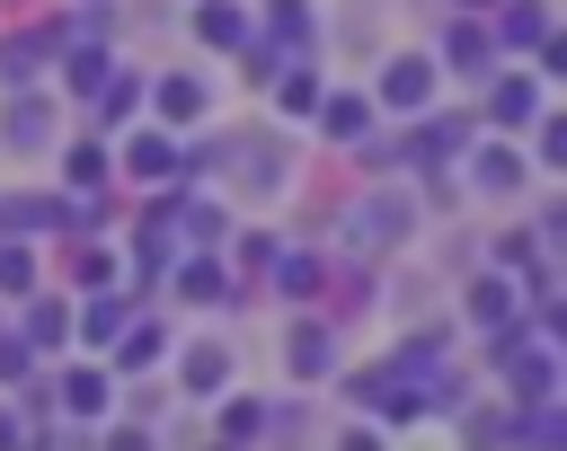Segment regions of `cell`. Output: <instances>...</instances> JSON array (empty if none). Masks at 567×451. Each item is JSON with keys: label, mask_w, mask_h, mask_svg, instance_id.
Wrapping results in <instances>:
<instances>
[{"label": "cell", "mask_w": 567, "mask_h": 451, "mask_svg": "<svg viewBox=\"0 0 567 451\" xmlns=\"http://www.w3.org/2000/svg\"><path fill=\"white\" fill-rule=\"evenodd\" d=\"M213 159H221L239 186H275V177H284V141H266V133H239V141L213 150Z\"/></svg>", "instance_id": "1"}, {"label": "cell", "mask_w": 567, "mask_h": 451, "mask_svg": "<svg viewBox=\"0 0 567 451\" xmlns=\"http://www.w3.org/2000/svg\"><path fill=\"white\" fill-rule=\"evenodd\" d=\"M27 336H35V345H62V301H35V318H27Z\"/></svg>", "instance_id": "12"}, {"label": "cell", "mask_w": 567, "mask_h": 451, "mask_svg": "<svg viewBox=\"0 0 567 451\" xmlns=\"http://www.w3.org/2000/svg\"><path fill=\"white\" fill-rule=\"evenodd\" d=\"M97 398H106V380H97V371H71V380H62V407H80V416H89Z\"/></svg>", "instance_id": "10"}, {"label": "cell", "mask_w": 567, "mask_h": 451, "mask_svg": "<svg viewBox=\"0 0 567 451\" xmlns=\"http://www.w3.org/2000/svg\"><path fill=\"white\" fill-rule=\"evenodd\" d=\"M496 115L523 124V115H532V80H496Z\"/></svg>", "instance_id": "11"}, {"label": "cell", "mask_w": 567, "mask_h": 451, "mask_svg": "<svg viewBox=\"0 0 567 451\" xmlns=\"http://www.w3.org/2000/svg\"><path fill=\"white\" fill-rule=\"evenodd\" d=\"M115 363H124V371H142V363H159V327H151V318H142V327H133V336H124V354H115Z\"/></svg>", "instance_id": "8"}, {"label": "cell", "mask_w": 567, "mask_h": 451, "mask_svg": "<svg viewBox=\"0 0 567 451\" xmlns=\"http://www.w3.org/2000/svg\"><path fill=\"white\" fill-rule=\"evenodd\" d=\"M35 283V265H27V248H0V292H27Z\"/></svg>", "instance_id": "13"}, {"label": "cell", "mask_w": 567, "mask_h": 451, "mask_svg": "<svg viewBox=\"0 0 567 451\" xmlns=\"http://www.w3.org/2000/svg\"><path fill=\"white\" fill-rule=\"evenodd\" d=\"M159 106H168V115H195V106H204V88H195V80H168V88H159Z\"/></svg>", "instance_id": "14"}, {"label": "cell", "mask_w": 567, "mask_h": 451, "mask_svg": "<svg viewBox=\"0 0 567 451\" xmlns=\"http://www.w3.org/2000/svg\"><path fill=\"white\" fill-rule=\"evenodd\" d=\"M346 230H354L363 248H381V239H399V230H408V203H399V195H381V203H363Z\"/></svg>", "instance_id": "2"}, {"label": "cell", "mask_w": 567, "mask_h": 451, "mask_svg": "<svg viewBox=\"0 0 567 451\" xmlns=\"http://www.w3.org/2000/svg\"><path fill=\"white\" fill-rule=\"evenodd\" d=\"M221 371H230V354H221V345H204V354L186 363V380H195V389H221Z\"/></svg>", "instance_id": "9"}, {"label": "cell", "mask_w": 567, "mask_h": 451, "mask_svg": "<svg viewBox=\"0 0 567 451\" xmlns=\"http://www.w3.org/2000/svg\"><path fill=\"white\" fill-rule=\"evenodd\" d=\"M275 283H284V292H310V283H319V265H310V256H284V265H275Z\"/></svg>", "instance_id": "15"}, {"label": "cell", "mask_w": 567, "mask_h": 451, "mask_svg": "<svg viewBox=\"0 0 567 451\" xmlns=\"http://www.w3.org/2000/svg\"><path fill=\"white\" fill-rule=\"evenodd\" d=\"M425 88H434V71H425V62H390V97H399V106H416Z\"/></svg>", "instance_id": "4"}, {"label": "cell", "mask_w": 567, "mask_h": 451, "mask_svg": "<svg viewBox=\"0 0 567 451\" xmlns=\"http://www.w3.org/2000/svg\"><path fill=\"white\" fill-rule=\"evenodd\" d=\"M18 371H27V354H18V345H0V380H18Z\"/></svg>", "instance_id": "18"}, {"label": "cell", "mask_w": 567, "mask_h": 451, "mask_svg": "<svg viewBox=\"0 0 567 451\" xmlns=\"http://www.w3.org/2000/svg\"><path fill=\"white\" fill-rule=\"evenodd\" d=\"M257 424H266V407H257V398H230V416H221V433H257Z\"/></svg>", "instance_id": "16"}, {"label": "cell", "mask_w": 567, "mask_h": 451, "mask_svg": "<svg viewBox=\"0 0 567 451\" xmlns=\"http://www.w3.org/2000/svg\"><path fill=\"white\" fill-rule=\"evenodd\" d=\"M470 177H478L487 195H505V186H523V159H514V150H478V159H470Z\"/></svg>", "instance_id": "3"}, {"label": "cell", "mask_w": 567, "mask_h": 451, "mask_svg": "<svg viewBox=\"0 0 567 451\" xmlns=\"http://www.w3.org/2000/svg\"><path fill=\"white\" fill-rule=\"evenodd\" d=\"M9 141H18V150H35V141H44V106H35V97H18V106H9Z\"/></svg>", "instance_id": "5"}, {"label": "cell", "mask_w": 567, "mask_h": 451, "mask_svg": "<svg viewBox=\"0 0 567 451\" xmlns=\"http://www.w3.org/2000/svg\"><path fill=\"white\" fill-rule=\"evenodd\" d=\"M292 371H328V327H292Z\"/></svg>", "instance_id": "7"}, {"label": "cell", "mask_w": 567, "mask_h": 451, "mask_svg": "<svg viewBox=\"0 0 567 451\" xmlns=\"http://www.w3.org/2000/svg\"><path fill=\"white\" fill-rule=\"evenodd\" d=\"M204 44H239V18L230 9H204Z\"/></svg>", "instance_id": "17"}, {"label": "cell", "mask_w": 567, "mask_h": 451, "mask_svg": "<svg viewBox=\"0 0 567 451\" xmlns=\"http://www.w3.org/2000/svg\"><path fill=\"white\" fill-rule=\"evenodd\" d=\"M363 124H372V106H363V97H328V133H337V141H354Z\"/></svg>", "instance_id": "6"}]
</instances>
